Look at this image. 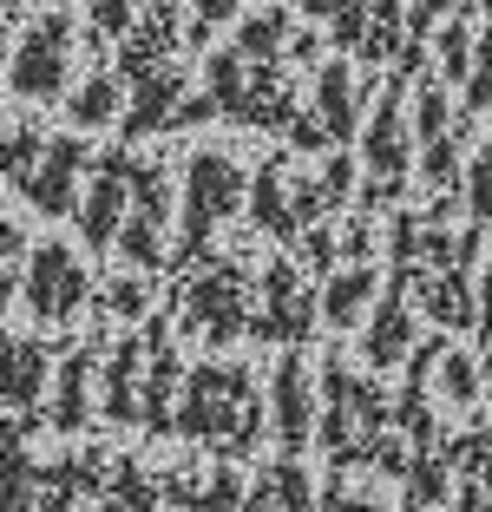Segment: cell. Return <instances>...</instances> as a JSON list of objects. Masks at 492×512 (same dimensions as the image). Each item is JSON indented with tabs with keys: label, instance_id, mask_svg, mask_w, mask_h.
Instances as JSON below:
<instances>
[{
	"label": "cell",
	"instance_id": "obj_8",
	"mask_svg": "<svg viewBox=\"0 0 492 512\" xmlns=\"http://www.w3.org/2000/svg\"><path fill=\"white\" fill-rule=\"evenodd\" d=\"M20 302L33 309V322H73L79 309L92 302V276L66 243H33L27 256V276H20Z\"/></svg>",
	"mask_w": 492,
	"mask_h": 512
},
{
	"label": "cell",
	"instance_id": "obj_26",
	"mask_svg": "<svg viewBox=\"0 0 492 512\" xmlns=\"http://www.w3.org/2000/svg\"><path fill=\"white\" fill-rule=\"evenodd\" d=\"M466 145H473V112H466L460 125H447L440 138H427V145H420V178H427L433 197H453V191H460Z\"/></svg>",
	"mask_w": 492,
	"mask_h": 512
},
{
	"label": "cell",
	"instance_id": "obj_31",
	"mask_svg": "<svg viewBox=\"0 0 492 512\" xmlns=\"http://www.w3.org/2000/svg\"><path fill=\"white\" fill-rule=\"evenodd\" d=\"M283 40H289V14L283 7H263V14H250L237 27V40H230V53H237V60H283Z\"/></svg>",
	"mask_w": 492,
	"mask_h": 512
},
{
	"label": "cell",
	"instance_id": "obj_25",
	"mask_svg": "<svg viewBox=\"0 0 492 512\" xmlns=\"http://www.w3.org/2000/svg\"><path fill=\"white\" fill-rule=\"evenodd\" d=\"M374 289H381V276H374L368 263H342V270H328L322 296H315V316H322L328 329H355L361 309L374 302Z\"/></svg>",
	"mask_w": 492,
	"mask_h": 512
},
{
	"label": "cell",
	"instance_id": "obj_10",
	"mask_svg": "<svg viewBox=\"0 0 492 512\" xmlns=\"http://www.w3.org/2000/svg\"><path fill=\"white\" fill-rule=\"evenodd\" d=\"M269 414H276V447L283 460H302V447L315 440V368L309 355H276V375H269Z\"/></svg>",
	"mask_w": 492,
	"mask_h": 512
},
{
	"label": "cell",
	"instance_id": "obj_36",
	"mask_svg": "<svg viewBox=\"0 0 492 512\" xmlns=\"http://www.w3.org/2000/svg\"><path fill=\"white\" fill-rule=\"evenodd\" d=\"M302 14H309V20H322V27H328V40L355 53L361 20H368V0H302Z\"/></svg>",
	"mask_w": 492,
	"mask_h": 512
},
{
	"label": "cell",
	"instance_id": "obj_52",
	"mask_svg": "<svg viewBox=\"0 0 492 512\" xmlns=\"http://www.w3.org/2000/svg\"><path fill=\"white\" fill-rule=\"evenodd\" d=\"M14 296H20V283H14V276H0V329H7V316H14Z\"/></svg>",
	"mask_w": 492,
	"mask_h": 512
},
{
	"label": "cell",
	"instance_id": "obj_37",
	"mask_svg": "<svg viewBox=\"0 0 492 512\" xmlns=\"http://www.w3.org/2000/svg\"><path fill=\"white\" fill-rule=\"evenodd\" d=\"M440 453H447L453 480H473V473H486V467H492V427H486V421H473L466 434L440 440Z\"/></svg>",
	"mask_w": 492,
	"mask_h": 512
},
{
	"label": "cell",
	"instance_id": "obj_24",
	"mask_svg": "<svg viewBox=\"0 0 492 512\" xmlns=\"http://www.w3.org/2000/svg\"><path fill=\"white\" fill-rule=\"evenodd\" d=\"M237 512H315V480L302 460H276L256 486H243Z\"/></svg>",
	"mask_w": 492,
	"mask_h": 512
},
{
	"label": "cell",
	"instance_id": "obj_20",
	"mask_svg": "<svg viewBox=\"0 0 492 512\" xmlns=\"http://www.w3.org/2000/svg\"><path fill=\"white\" fill-rule=\"evenodd\" d=\"M138 388H145V335H125L99 362V414L112 427H138Z\"/></svg>",
	"mask_w": 492,
	"mask_h": 512
},
{
	"label": "cell",
	"instance_id": "obj_14",
	"mask_svg": "<svg viewBox=\"0 0 492 512\" xmlns=\"http://www.w3.org/2000/svg\"><path fill=\"white\" fill-rule=\"evenodd\" d=\"M105 473H112V453H99V447L40 460L33 467V512H79L86 499H99Z\"/></svg>",
	"mask_w": 492,
	"mask_h": 512
},
{
	"label": "cell",
	"instance_id": "obj_6",
	"mask_svg": "<svg viewBox=\"0 0 492 512\" xmlns=\"http://www.w3.org/2000/svg\"><path fill=\"white\" fill-rule=\"evenodd\" d=\"M414 151V132H407V99H401V86H374V112H368V125H361V204L368 211H381V204H394V197L407 191V158Z\"/></svg>",
	"mask_w": 492,
	"mask_h": 512
},
{
	"label": "cell",
	"instance_id": "obj_7",
	"mask_svg": "<svg viewBox=\"0 0 492 512\" xmlns=\"http://www.w3.org/2000/svg\"><path fill=\"white\" fill-rule=\"evenodd\" d=\"M315 289L302 283L296 263H269L263 283L250 289V322H243V335H256L263 348H302L315 335Z\"/></svg>",
	"mask_w": 492,
	"mask_h": 512
},
{
	"label": "cell",
	"instance_id": "obj_39",
	"mask_svg": "<svg viewBox=\"0 0 492 512\" xmlns=\"http://www.w3.org/2000/svg\"><path fill=\"white\" fill-rule=\"evenodd\" d=\"M433 381L447 388V401H453V407H473V401H479V388H486V381H479V362H473V355H460V348H440V362H433Z\"/></svg>",
	"mask_w": 492,
	"mask_h": 512
},
{
	"label": "cell",
	"instance_id": "obj_16",
	"mask_svg": "<svg viewBox=\"0 0 492 512\" xmlns=\"http://www.w3.org/2000/svg\"><path fill=\"white\" fill-rule=\"evenodd\" d=\"M243 480L230 460H210V467H171L158 480V512H237Z\"/></svg>",
	"mask_w": 492,
	"mask_h": 512
},
{
	"label": "cell",
	"instance_id": "obj_50",
	"mask_svg": "<svg viewBox=\"0 0 492 512\" xmlns=\"http://www.w3.org/2000/svg\"><path fill=\"white\" fill-rule=\"evenodd\" d=\"M401 14H407V33H414V40H427L433 20L453 14V0H401Z\"/></svg>",
	"mask_w": 492,
	"mask_h": 512
},
{
	"label": "cell",
	"instance_id": "obj_19",
	"mask_svg": "<svg viewBox=\"0 0 492 512\" xmlns=\"http://www.w3.org/2000/svg\"><path fill=\"white\" fill-rule=\"evenodd\" d=\"M53 381V348L33 342V335H0V407L33 414Z\"/></svg>",
	"mask_w": 492,
	"mask_h": 512
},
{
	"label": "cell",
	"instance_id": "obj_17",
	"mask_svg": "<svg viewBox=\"0 0 492 512\" xmlns=\"http://www.w3.org/2000/svg\"><path fill=\"white\" fill-rule=\"evenodd\" d=\"M184 92H191V86H184L178 66H158V73L132 79V92H125V112H119V138H125V145H138V138H151V132H171Z\"/></svg>",
	"mask_w": 492,
	"mask_h": 512
},
{
	"label": "cell",
	"instance_id": "obj_51",
	"mask_svg": "<svg viewBox=\"0 0 492 512\" xmlns=\"http://www.w3.org/2000/svg\"><path fill=\"white\" fill-rule=\"evenodd\" d=\"M315 506H328V512H381V499H368V493H342V486H328V493H315Z\"/></svg>",
	"mask_w": 492,
	"mask_h": 512
},
{
	"label": "cell",
	"instance_id": "obj_9",
	"mask_svg": "<svg viewBox=\"0 0 492 512\" xmlns=\"http://www.w3.org/2000/svg\"><path fill=\"white\" fill-rule=\"evenodd\" d=\"M66 73H73V14L53 7L27 27V40L14 46L7 60V79H14L20 99H60L66 92Z\"/></svg>",
	"mask_w": 492,
	"mask_h": 512
},
{
	"label": "cell",
	"instance_id": "obj_35",
	"mask_svg": "<svg viewBox=\"0 0 492 512\" xmlns=\"http://www.w3.org/2000/svg\"><path fill=\"white\" fill-rule=\"evenodd\" d=\"M40 145H46L40 125H7V132H0V178L14 184V191L33 178V165H40Z\"/></svg>",
	"mask_w": 492,
	"mask_h": 512
},
{
	"label": "cell",
	"instance_id": "obj_22",
	"mask_svg": "<svg viewBox=\"0 0 492 512\" xmlns=\"http://www.w3.org/2000/svg\"><path fill=\"white\" fill-rule=\"evenodd\" d=\"M243 211H250V224L263 230V237L296 243V204H289V171H283V158H263V165H256V178L243 184Z\"/></svg>",
	"mask_w": 492,
	"mask_h": 512
},
{
	"label": "cell",
	"instance_id": "obj_28",
	"mask_svg": "<svg viewBox=\"0 0 492 512\" xmlns=\"http://www.w3.org/2000/svg\"><path fill=\"white\" fill-rule=\"evenodd\" d=\"M401 40H407V14H401V0H368V20H361V40H355V53H361V66L368 73H381V66L401 53Z\"/></svg>",
	"mask_w": 492,
	"mask_h": 512
},
{
	"label": "cell",
	"instance_id": "obj_33",
	"mask_svg": "<svg viewBox=\"0 0 492 512\" xmlns=\"http://www.w3.org/2000/svg\"><path fill=\"white\" fill-rule=\"evenodd\" d=\"M453 125V99H447V79H433V73H420L414 79V145H427V138H440Z\"/></svg>",
	"mask_w": 492,
	"mask_h": 512
},
{
	"label": "cell",
	"instance_id": "obj_3",
	"mask_svg": "<svg viewBox=\"0 0 492 512\" xmlns=\"http://www.w3.org/2000/svg\"><path fill=\"white\" fill-rule=\"evenodd\" d=\"M374 434H388V388L355 375L348 362H322V401H315V440L335 467H361Z\"/></svg>",
	"mask_w": 492,
	"mask_h": 512
},
{
	"label": "cell",
	"instance_id": "obj_23",
	"mask_svg": "<svg viewBox=\"0 0 492 512\" xmlns=\"http://www.w3.org/2000/svg\"><path fill=\"white\" fill-rule=\"evenodd\" d=\"M414 302H407V289H388L381 296V309H374L368 335H361V362L368 368H401L407 348H414Z\"/></svg>",
	"mask_w": 492,
	"mask_h": 512
},
{
	"label": "cell",
	"instance_id": "obj_30",
	"mask_svg": "<svg viewBox=\"0 0 492 512\" xmlns=\"http://www.w3.org/2000/svg\"><path fill=\"white\" fill-rule=\"evenodd\" d=\"M401 486H407V506H414V512H427V506H447V493H453V467H447V453H440V447H420V453H407V473H401Z\"/></svg>",
	"mask_w": 492,
	"mask_h": 512
},
{
	"label": "cell",
	"instance_id": "obj_13",
	"mask_svg": "<svg viewBox=\"0 0 492 512\" xmlns=\"http://www.w3.org/2000/svg\"><path fill=\"white\" fill-rule=\"evenodd\" d=\"M178 46H184L178 7H171V0H151L145 14L119 33V66H112V79H119V86H132V79L158 73V66H171V53H178Z\"/></svg>",
	"mask_w": 492,
	"mask_h": 512
},
{
	"label": "cell",
	"instance_id": "obj_38",
	"mask_svg": "<svg viewBox=\"0 0 492 512\" xmlns=\"http://www.w3.org/2000/svg\"><path fill=\"white\" fill-rule=\"evenodd\" d=\"M473 20H447V27H440V40H433V60H440V73L433 79H447V86H460L466 79V66H473Z\"/></svg>",
	"mask_w": 492,
	"mask_h": 512
},
{
	"label": "cell",
	"instance_id": "obj_15",
	"mask_svg": "<svg viewBox=\"0 0 492 512\" xmlns=\"http://www.w3.org/2000/svg\"><path fill=\"white\" fill-rule=\"evenodd\" d=\"M145 388H138V427L151 434H171V407H178V381H184V362L171 348V322L164 316H145Z\"/></svg>",
	"mask_w": 492,
	"mask_h": 512
},
{
	"label": "cell",
	"instance_id": "obj_5",
	"mask_svg": "<svg viewBox=\"0 0 492 512\" xmlns=\"http://www.w3.org/2000/svg\"><path fill=\"white\" fill-rule=\"evenodd\" d=\"M250 322V263L243 256H204L178 289V335L224 348Z\"/></svg>",
	"mask_w": 492,
	"mask_h": 512
},
{
	"label": "cell",
	"instance_id": "obj_27",
	"mask_svg": "<svg viewBox=\"0 0 492 512\" xmlns=\"http://www.w3.org/2000/svg\"><path fill=\"white\" fill-rule=\"evenodd\" d=\"M99 512H158V473L132 453H119L99 486Z\"/></svg>",
	"mask_w": 492,
	"mask_h": 512
},
{
	"label": "cell",
	"instance_id": "obj_55",
	"mask_svg": "<svg viewBox=\"0 0 492 512\" xmlns=\"http://www.w3.org/2000/svg\"><path fill=\"white\" fill-rule=\"evenodd\" d=\"M401 512H414V506H401Z\"/></svg>",
	"mask_w": 492,
	"mask_h": 512
},
{
	"label": "cell",
	"instance_id": "obj_43",
	"mask_svg": "<svg viewBox=\"0 0 492 512\" xmlns=\"http://www.w3.org/2000/svg\"><path fill=\"white\" fill-rule=\"evenodd\" d=\"M315 184H322L328 211H342L348 197H355V158H342V151H335V158H328V165L315 171Z\"/></svg>",
	"mask_w": 492,
	"mask_h": 512
},
{
	"label": "cell",
	"instance_id": "obj_47",
	"mask_svg": "<svg viewBox=\"0 0 492 512\" xmlns=\"http://www.w3.org/2000/svg\"><path fill=\"white\" fill-rule=\"evenodd\" d=\"M335 256H342V263H368V256H374V224H368V217H355V224L335 237Z\"/></svg>",
	"mask_w": 492,
	"mask_h": 512
},
{
	"label": "cell",
	"instance_id": "obj_2",
	"mask_svg": "<svg viewBox=\"0 0 492 512\" xmlns=\"http://www.w3.org/2000/svg\"><path fill=\"white\" fill-rule=\"evenodd\" d=\"M243 165L230 158L224 145H204L184 158V211H178V243L164 250V270L191 276L197 263L210 256V237L243 211Z\"/></svg>",
	"mask_w": 492,
	"mask_h": 512
},
{
	"label": "cell",
	"instance_id": "obj_1",
	"mask_svg": "<svg viewBox=\"0 0 492 512\" xmlns=\"http://www.w3.org/2000/svg\"><path fill=\"white\" fill-rule=\"evenodd\" d=\"M171 434L210 447L217 460H243L263 440V394L243 362H197L178 381V407H171Z\"/></svg>",
	"mask_w": 492,
	"mask_h": 512
},
{
	"label": "cell",
	"instance_id": "obj_53",
	"mask_svg": "<svg viewBox=\"0 0 492 512\" xmlns=\"http://www.w3.org/2000/svg\"><path fill=\"white\" fill-rule=\"evenodd\" d=\"M7 27H14V14H7V0H0V40H7Z\"/></svg>",
	"mask_w": 492,
	"mask_h": 512
},
{
	"label": "cell",
	"instance_id": "obj_41",
	"mask_svg": "<svg viewBox=\"0 0 492 512\" xmlns=\"http://www.w3.org/2000/svg\"><path fill=\"white\" fill-rule=\"evenodd\" d=\"M466 112H486L492 106V33L486 40H473V66H466Z\"/></svg>",
	"mask_w": 492,
	"mask_h": 512
},
{
	"label": "cell",
	"instance_id": "obj_18",
	"mask_svg": "<svg viewBox=\"0 0 492 512\" xmlns=\"http://www.w3.org/2000/svg\"><path fill=\"white\" fill-rule=\"evenodd\" d=\"M374 86L381 79H355L348 66H315V119H322V132L335 138V145H348V138L361 132V112H368V99H374Z\"/></svg>",
	"mask_w": 492,
	"mask_h": 512
},
{
	"label": "cell",
	"instance_id": "obj_40",
	"mask_svg": "<svg viewBox=\"0 0 492 512\" xmlns=\"http://www.w3.org/2000/svg\"><path fill=\"white\" fill-rule=\"evenodd\" d=\"M460 191H466V211H473V224H479V230H492V151L466 158Z\"/></svg>",
	"mask_w": 492,
	"mask_h": 512
},
{
	"label": "cell",
	"instance_id": "obj_49",
	"mask_svg": "<svg viewBox=\"0 0 492 512\" xmlns=\"http://www.w3.org/2000/svg\"><path fill=\"white\" fill-rule=\"evenodd\" d=\"M453 512H492V473H473V480L453 486Z\"/></svg>",
	"mask_w": 492,
	"mask_h": 512
},
{
	"label": "cell",
	"instance_id": "obj_34",
	"mask_svg": "<svg viewBox=\"0 0 492 512\" xmlns=\"http://www.w3.org/2000/svg\"><path fill=\"white\" fill-rule=\"evenodd\" d=\"M99 309H105L112 322H145V316H151V283H145V270L105 276V289H99Z\"/></svg>",
	"mask_w": 492,
	"mask_h": 512
},
{
	"label": "cell",
	"instance_id": "obj_32",
	"mask_svg": "<svg viewBox=\"0 0 492 512\" xmlns=\"http://www.w3.org/2000/svg\"><path fill=\"white\" fill-rule=\"evenodd\" d=\"M33 460L20 434H0V512H33Z\"/></svg>",
	"mask_w": 492,
	"mask_h": 512
},
{
	"label": "cell",
	"instance_id": "obj_42",
	"mask_svg": "<svg viewBox=\"0 0 492 512\" xmlns=\"http://www.w3.org/2000/svg\"><path fill=\"white\" fill-rule=\"evenodd\" d=\"M296 243H302V270H315V276L335 270V230H328V217L309 224V230H296Z\"/></svg>",
	"mask_w": 492,
	"mask_h": 512
},
{
	"label": "cell",
	"instance_id": "obj_56",
	"mask_svg": "<svg viewBox=\"0 0 492 512\" xmlns=\"http://www.w3.org/2000/svg\"><path fill=\"white\" fill-rule=\"evenodd\" d=\"M486 151H492V145H486Z\"/></svg>",
	"mask_w": 492,
	"mask_h": 512
},
{
	"label": "cell",
	"instance_id": "obj_46",
	"mask_svg": "<svg viewBox=\"0 0 492 512\" xmlns=\"http://www.w3.org/2000/svg\"><path fill=\"white\" fill-rule=\"evenodd\" d=\"M230 14H237V0H197V14H191V40H184V46H204L210 33H217V27L230 20Z\"/></svg>",
	"mask_w": 492,
	"mask_h": 512
},
{
	"label": "cell",
	"instance_id": "obj_12",
	"mask_svg": "<svg viewBox=\"0 0 492 512\" xmlns=\"http://www.w3.org/2000/svg\"><path fill=\"white\" fill-rule=\"evenodd\" d=\"M86 165H92V145L86 138H46L40 145V165H33V178L20 184V197H27L40 217H66L79 204V184H86Z\"/></svg>",
	"mask_w": 492,
	"mask_h": 512
},
{
	"label": "cell",
	"instance_id": "obj_54",
	"mask_svg": "<svg viewBox=\"0 0 492 512\" xmlns=\"http://www.w3.org/2000/svg\"><path fill=\"white\" fill-rule=\"evenodd\" d=\"M479 7H486V14H492V0H479Z\"/></svg>",
	"mask_w": 492,
	"mask_h": 512
},
{
	"label": "cell",
	"instance_id": "obj_11",
	"mask_svg": "<svg viewBox=\"0 0 492 512\" xmlns=\"http://www.w3.org/2000/svg\"><path fill=\"white\" fill-rule=\"evenodd\" d=\"M125 171H132V151H105V158H92L86 165V184H79V237H86V250H112V237H119V217H125Z\"/></svg>",
	"mask_w": 492,
	"mask_h": 512
},
{
	"label": "cell",
	"instance_id": "obj_29",
	"mask_svg": "<svg viewBox=\"0 0 492 512\" xmlns=\"http://www.w3.org/2000/svg\"><path fill=\"white\" fill-rule=\"evenodd\" d=\"M119 106H125V86L112 73H92L79 92H66V125L73 132H105V125H119Z\"/></svg>",
	"mask_w": 492,
	"mask_h": 512
},
{
	"label": "cell",
	"instance_id": "obj_48",
	"mask_svg": "<svg viewBox=\"0 0 492 512\" xmlns=\"http://www.w3.org/2000/svg\"><path fill=\"white\" fill-rule=\"evenodd\" d=\"M283 138H289L296 151H328V145H335V138L322 132V119H315V112H296V119L283 125Z\"/></svg>",
	"mask_w": 492,
	"mask_h": 512
},
{
	"label": "cell",
	"instance_id": "obj_21",
	"mask_svg": "<svg viewBox=\"0 0 492 512\" xmlns=\"http://www.w3.org/2000/svg\"><path fill=\"white\" fill-rule=\"evenodd\" d=\"M92 381H99V348H73L53 381H46V427H60V434H79L92 421Z\"/></svg>",
	"mask_w": 492,
	"mask_h": 512
},
{
	"label": "cell",
	"instance_id": "obj_44",
	"mask_svg": "<svg viewBox=\"0 0 492 512\" xmlns=\"http://www.w3.org/2000/svg\"><path fill=\"white\" fill-rule=\"evenodd\" d=\"M138 20V0H92V40H119Z\"/></svg>",
	"mask_w": 492,
	"mask_h": 512
},
{
	"label": "cell",
	"instance_id": "obj_4",
	"mask_svg": "<svg viewBox=\"0 0 492 512\" xmlns=\"http://www.w3.org/2000/svg\"><path fill=\"white\" fill-rule=\"evenodd\" d=\"M204 92H210V106L224 112V119L250 125V132H283L289 119L302 112L296 86L283 79V60H237V53H210L204 66Z\"/></svg>",
	"mask_w": 492,
	"mask_h": 512
},
{
	"label": "cell",
	"instance_id": "obj_45",
	"mask_svg": "<svg viewBox=\"0 0 492 512\" xmlns=\"http://www.w3.org/2000/svg\"><path fill=\"white\" fill-rule=\"evenodd\" d=\"M473 329H479V381L492 388V263H486V283H479V309H473Z\"/></svg>",
	"mask_w": 492,
	"mask_h": 512
}]
</instances>
